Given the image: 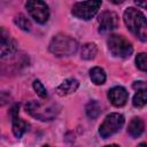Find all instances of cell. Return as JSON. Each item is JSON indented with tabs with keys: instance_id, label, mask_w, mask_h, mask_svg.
<instances>
[{
	"instance_id": "obj_4",
	"label": "cell",
	"mask_w": 147,
	"mask_h": 147,
	"mask_svg": "<svg viewBox=\"0 0 147 147\" xmlns=\"http://www.w3.org/2000/svg\"><path fill=\"white\" fill-rule=\"evenodd\" d=\"M108 48L110 51V53L114 56L117 57H129L132 52H133V47L132 44L123 36L119 34H113L108 38Z\"/></svg>"
},
{
	"instance_id": "obj_22",
	"label": "cell",
	"mask_w": 147,
	"mask_h": 147,
	"mask_svg": "<svg viewBox=\"0 0 147 147\" xmlns=\"http://www.w3.org/2000/svg\"><path fill=\"white\" fill-rule=\"evenodd\" d=\"M133 88L137 91H141V90H146V83L140 80V82H134L133 83Z\"/></svg>"
},
{
	"instance_id": "obj_19",
	"label": "cell",
	"mask_w": 147,
	"mask_h": 147,
	"mask_svg": "<svg viewBox=\"0 0 147 147\" xmlns=\"http://www.w3.org/2000/svg\"><path fill=\"white\" fill-rule=\"evenodd\" d=\"M136 64L141 71L147 70V60H146V53H139L136 57Z\"/></svg>"
},
{
	"instance_id": "obj_15",
	"label": "cell",
	"mask_w": 147,
	"mask_h": 147,
	"mask_svg": "<svg viewBox=\"0 0 147 147\" xmlns=\"http://www.w3.org/2000/svg\"><path fill=\"white\" fill-rule=\"evenodd\" d=\"M90 77L91 80L96 85H102L106 82V74L105 70L100 67H94L90 70Z\"/></svg>"
},
{
	"instance_id": "obj_16",
	"label": "cell",
	"mask_w": 147,
	"mask_h": 147,
	"mask_svg": "<svg viewBox=\"0 0 147 147\" xmlns=\"http://www.w3.org/2000/svg\"><path fill=\"white\" fill-rule=\"evenodd\" d=\"M85 110H86V115H87L90 118L94 119V118H96V117L100 115V113H101V105H100L98 101L92 100V101H90V102L86 105Z\"/></svg>"
},
{
	"instance_id": "obj_1",
	"label": "cell",
	"mask_w": 147,
	"mask_h": 147,
	"mask_svg": "<svg viewBox=\"0 0 147 147\" xmlns=\"http://www.w3.org/2000/svg\"><path fill=\"white\" fill-rule=\"evenodd\" d=\"M123 18L127 29L136 37H138L141 41L147 40V22L145 15L140 10L133 7H129L124 11Z\"/></svg>"
},
{
	"instance_id": "obj_14",
	"label": "cell",
	"mask_w": 147,
	"mask_h": 147,
	"mask_svg": "<svg viewBox=\"0 0 147 147\" xmlns=\"http://www.w3.org/2000/svg\"><path fill=\"white\" fill-rule=\"evenodd\" d=\"M96 53H98L96 45L93 42H87V44L83 45L82 51H80V56L84 60H93L95 57Z\"/></svg>"
},
{
	"instance_id": "obj_12",
	"label": "cell",
	"mask_w": 147,
	"mask_h": 147,
	"mask_svg": "<svg viewBox=\"0 0 147 147\" xmlns=\"http://www.w3.org/2000/svg\"><path fill=\"white\" fill-rule=\"evenodd\" d=\"M145 129V124L144 121L140 117H133L131 119V122L129 123L127 126V132L130 133V136H132L133 138H137L139 136H141V133L144 132Z\"/></svg>"
},
{
	"instance_id": "obj_23",
	"label": "cell",
	"mask_w": 147,
	"mask_h": 147,
	"mask_svg": "<svg viewBox=\"0 0 147 147\" xmlns=\"http://www.w3.org/2000/svg\"><path fill=\"white\" fill-rule=\"evenodd\" d=\"M136 3H137L138 6H142V7H145V2H138V1H137Z\"/></svg>"
},
{
	"instance_id": "obj_6",
	"label": "cell",
	"mask_w": 147,
	"mask_h": 147,
	"mask_svg": "<svg viewBox=\"0 0 147 147\" xmlns=\"http://www.w3.org/2000/svg\"><path fill=\"white\" fill-rule=\"evenodd\" d=\"M101 7V1H83L76 2L72 7V14L82 20L92 18Z\"/></svg>"
},
{
	"instance_id": "obj_20",
	"label": "cell",
	"mask_w": 147,
	"mask_h": 147,
	"mask_svg": "<svg viewBox=\"0 0 147 147\" xmlns=\"http://www.w3.org/2000/svg\"><path fill=\"white\" fill-rule=\"evenodd\" d=\"M33 88H34V91L37 92V94L40 98H42V99L47 98V91H46L45 86L40 83V80H34L33 82Z\"/></svg>"
},
{
	"instance_id": "obj_5",
	"label": "cell",
	"mask_w": 147,
	"mask_h": 147,
	"mask_svg": "<svg viewBox=\"0 0 147 147\" xmlns=\"http://www.w3.org/2000/svg\"><path fill=\"white\" fill-rule=\"evenodd\" d=\"M123 124H124V116L123 115H121L118 113L109 114L105 118L102 124L100 125L99 133L102 138L107 139L110 136L115 134L117 131H119V129L123 126Z\"/></svg>"
},
{
	"instance_id": "obj_3",
	"label": "cell",
	"mask_w": 147,
	"mask_h": 147,
	"mask_svg": "<svg viewBox=\"0 0 147 147\" xmlns=\"http://www.w3.org/2000/svg\"><path fill=\"white\" fill-rule=\"evenodd\" d=\"M26 111L39 121H52L60 111V107L54 103H40L38 101H29L25 105Z\"/></svg>"
},
{
	"instance_id": "obj_26",
	"label": "cell",
	"mask_w": 147,
	"mask_h": 147,
	"mask_svg": "<svg viewBox=\"0 0 147 147\" xmlns=\"http://www.w3.org/2000/svg\"><path fill=\"white\" fill-rule=\"evenodd\" d=\"M42 147H52V146H49V145H45V146H42Z\"/></svg>"
},
{
	"instance_id": "obj_11",
	"label": "cell",
	"mask_w": 147,
	"mask_h": 147,
	"mask_svg": "<svg viewBox=\"0 0 147 147\" xmlns=\"http://www.w3.org/2000/svg\"><path fill=\"white\" fill-rule=\"evenodd\" d=\"M79 86V82L75 78H68L64 82H62L57 87H56V93L60 96H64L68 94H71L76 92V90Z\"/></svg>"
},
{
	"instance_id": "obj_2",
	"label": "cell",
	"mask_w": 147,
	"mask_h": 147,
	"mask_svg": "<svg viewBox=\"0 0 147 147\" xmlns=\"http://www.w3.org/2000/svg\"><path fill=\"white\" fill-rule=\"evenodd\" d=\"M48 49L55 56H70L77 52L78 42L68 34L59 33L52 38Z\"/></svg>"
},
{
	"instance_id": "obj_17",
	"label": "cell",
	"mask_w": 147,
	"mask_h": 147,
	"mask_svg": "<svg viewBox=\"0 0 147 147\" xmlns=\"http://www.w3.org/2000/svg\"><path fill=\"white\" fill-rule=\"evenodd\" d=\"M15 24L22 29L23 31H30L31 30V22L29 21V18H26L23 14H18L15 18H14Z\"/></svg>"
},
{
	"instance_id": "obj_10",
	"label": "cell",
	"mask_w": 147,
	"mask_h": 147,
	"mask_svg": "<svg viewBox=\"0 0 147 147\" xmlns=\"http://www.w3.org/2000/svg\"><path fill=\"white\" fill-rule=\"evenodd\" d=\"M127 98H129L127 91L122 86H115V87L110 88L108 92V99L116 107L124 106L127 101Z\"/></svg>"
},
{
	"instance_id": "obj_21",
	"label": "cell",
	"mask_w": 147,
	"mask_h": 147,
	"mask_svg": "<svg viewBox=\"0 0 147 147\" xmlns=\"http://www.w3.org/2000/svg\"><path fill=\"white\" fill-rule=\"evenodd\" d=\"M10 100H11V95L8 92H6V91L0 92V107L6 106L7 103L10 102Z\"/></svg>"
},
{
	"instance_id": "obj_7",
	"label": "cell",
	"mask_w": 147,
	"mask_h": 147,
	"mask_svg": "<svg viewBox=\"0 0 147 147\" xmlns=\"http://www.w3.org/2000/svg\"><path fill=\"white\" fill-rule=\"evenodd\" d=\"M25 7L30 14V16L40 24H44L49 18V8L44 1H28Z\"/></svg>"
},
{
	"instance_id": "obj_9",
	"label": "cell",
	"mask_w": 147,
	"mask_h": 147,
	"mask_svg": "<svg viewBox=\"0 0 147 147\" xmlns=\"http://www.w3.org/2000/svg\"><path fill=\"white\" fill-rule=\"evenodd\" d=\"M99 31L101 33H108L118 26V16L114 11H103L98 18Z\"/></svg>"
},
{
	"instance_id": "obj_18",
	"label": "cell",
	"mask_w": 147,
	"mask_h": 147,
	"mask_svg": "<svg viewBox=\"0 0 147 147\" xmlns=\"http://www.w3.org/2000/svg\"><path fill=\"white\" fill-rule=\"evenodd\" d=\"M133 106L137 108H141L146 105L147 102V94H146V90H141V91H137V93L133 96Z\"/></svg>"
},
{
	"instance_id": "obj_25",
	"label": "cell",
	"mask_w": 147,
	"mask_h": 147,
	"mask_svg": "<svg viewBox=\"0 0 147 147\" xmlns=\"http://www.w3.org/2000/svg\"><path fill=\"white\" fill-rule=\"evenodd\" d=\"M106 147H118L117 145H109V146H106Z\"/></svg>"
},
{
	"instance_id": "obj_24",
	"label": "cell",
	"mask_w": 147,
	"mask_h": 147,
	"mask_svg": "<svg viewBox=\"0 0 147 147\" xmlns=\"http://www.w3.org/2000/svg\"><path fill=\"white\" fill-rule=\"evenodd\" d=\"M138 147H147V146H146V144H145V142H142V144H140Z\"/></svg>"
},
{
	"instance_id": "obj_13",
	"label": "cell",
	"mask_w": 147,
	"mask_h": 147,
	"mask_svg": "<svg viewBox=\"0 0 147 147\" xmlns=\"http://www.w3.org/2000/svg\"><path fill=\"white\" fill-rule=\"evenodd\" d=\"M13 121V133L16 138H21L28 130H29V124L26 122H24L21 118H15L11 119Z\"/></svg>"
},
{
	"instance_id": "obj_8",
	"label": "cell",
	"mask_w": 147,
	"mask_h": 147,
	"mask_svg": "<svg viewBox=\"0 0 147 147\" xmlns=\"http://www.w3.org/2000/svg\"><path fill=\"white\" fill-rule=\"evenodd\" d=\"M17 51V44L10 33L0 26V57L13 55Z\"/></svg>"
}]
</instances>
